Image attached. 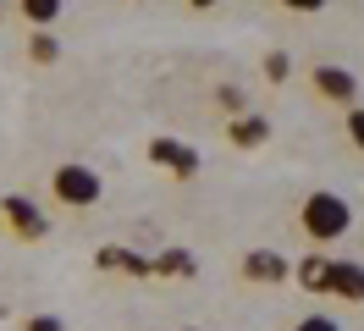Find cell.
Instances as JSON below:
<instances>
[{"instance_id":"6da1fadb","label":"cell","mask_w":364,"mask_h":331,"mask_svg":"<svg viewBox=\"0 0 364 331\" xmlns=\"http://www.w3.org/2000/svg\"><path fill=\"white\" fill-rule=\"evenodd\" d=\"M298 226H304V238L309 243H342L353 232V204L331 188H315V194L298 204Z\"/></svg>"},{"instance_id":"7a4b0ae2","label":"cell","mask_w":364,"mask_h":331,"mask_svg":"<svg viewBox=\"0 0 364 331\" xmlns=\"http://www.w3.org/2000/svg\"><path fill=\"white\" fill-rule=\"evenodd\" d=\"M50 199H55L61 210H94V204L105 199V182H100L94 166L67 160V166H55V172H50Z\"/></svg>"},{"instance_id":"3957f363","label":"cell","mask_w":364,"mask_h":331,"mask_svg":"<svg viewBox=\"0 0 364 331\" xmlns=\"http://www.w3.org/2000/svg\"><path fill=\"white\" fill-rule=\"evenodd\" d=\"M298 276L309 287H320V293H331V298L364 304V265H353V260H309Z\"/></svg>"},{"instance_id":"277c9868","label":"cell","mask_w":364,"mask_h":331,"mask_svg":"<svg viewBox=\"0 0 364 331\" xmlns=\"http://www.w3.org/2000/svg\"><path fill=\"white\" fill-rule=\"evenodd\" d=\"M0 226H6L11 238H23V243H39V238L50 232V216L33 204V199L6 194V199H0Z\"/></svg>"},{"instance_id":"5b68a950","label":"cell","mask_w":364,"mask_h":331,"mask_svg":"<svg viewBox=\"0 0 364 331\" xmlns=\"http://www.w3.org/2000/svg\"><path fill=\"white\" fill-rule=\"evenodd\" d=\"M309 83H315V100H326V105H337V110L359 105V78L337 61H320L315 72H309Z\"/></svg>"},{"instance_id":"8992f818","label":"cell","mask_w":364,"mask_h":331,"mask_svg":"<svg viewBox=\"0 0 364 331\" xmlns=\"http://www.w3.org/2000/svg\"><path fill=\"white\" fill-rule=\"evenodd\" d=\"M243 276H249V282H282V276H287V260H282V254H265V248H249V254H243Z\"/></svg>"},{"instance_id":"52a82bcc","label":"cell","mask_w":364,"mask_h":331,"mask_svg":"<svg viewBox=\"0 0 364 331\" xmlns=\"http://www.w3.org/2000/svg\"><path fill=\"white\" fill-rule=\"evenodd\" d=\"M149 154H155V160H166V172H177V177H193V172H199V154L188 149V144H171V138H160Z\"/></svg>"},{"instance_id":"ba28073f","label":"cell","mask_w":364,"mask_h":331,"mask_svg":"<svg viewBox=\"0 0 364 331\" xmlns=\"http://www.w3.org/2000/svg\"><path fill=\"white\" fill-rule=\"evenodd\" d=\"M61 11H67V0H17V17H23L28 28H55Z\"/></svg>"},{"instance_id":"9c48e42d","label":"cell","mask_w":364,"mask_h":331,"mask_svg":"<svg viewBox=\"0 0 364 331\" xmlns=\"http://www.w3.org/2000/svg\"><path fill=\"white\" fill-rule=\"evenodd\" d=\"M265 138H271V122H259V116H237L232 122V144H243V149L265 144Z\"/></svg>"},{"instance_id":"30bf717a","label":"cell","mask_w":364,"mask_h":331,"mask_svg":"<svg viewBox=\"0 0 364 331\" xmlns=\"http://www.w3.org/2000/svg\"><path fill=\"white\" fill-rule=\"evenodd\" d=\"M28 56H33V61L45 66V61H55V56H61V44H55V39H50V33H45V28H39V33L28 39Z\"/></svg>"},{"instance_id":"8fae6325","label":"cell","mask_w":364,"mask_h":331,"mask_svg":"<svg viewBox=\"0 0 364 331\" xmlns=\"http://www.w3.org/2000/svg\"><path fill=\"white\" fill-rule=\"evenodd\" d=\"M342 132H348V144L364 154V105H348V122H342Z\"/></svg>"},{"instance_id":"7c38bea8","label":"cell","mask_w":364,"mask_h":331,"mask_svg":"<svg viewBox=\"0 0 364 331\" xmlns=\"http://www.w3.org/2000/svg\"><path fill=\"white\" fill-rule=\"evenodd\" d=\"M293 331H342V320H337V315H304Z\"/></svg>"},{"instance_id":"4fadbf2b","label":"cell","mask_w":364,"mask_h":331,"mask_svg":"<svg viewBox=\"0 0 364 331\" xmlns=\"http://www.w3.org/2000/svg\"><path fill=\"white\" fill-rule=\"evenodd\" d=\"M265 78H271V83H282V78H287V56H282V50H276V56H265Z\"/></svg>"},{"instance_id":"5bb4252c","label":"cell","mask_w":364,"mask_h":331,"mask_svg":"<svg viewBox=\"0 0 364 331\" xmlns=\"http://www.w3.org/2000/svg\"><path fill=\"white\" fill-rule=\"evenodd\" d=\"M276 6H282V11H326L331 0H276Z\"/></svg>"},{"instance_id":"9a60e30c","label":"cell","mask_w":364,"mask_h":331,"mask_svg":"<svg viewBox=\"0 0 364 331\" xmlns=\"http://www.w3.org/2000/svg\"><path fill=\"white\" fill-rule=\"evenodd\" d=\"M23 331H67V326H61V320H55V315H33V320H28Z\"/></svg>"},{"instance_id":"2e32d148","label":"cell","mask_w":364,"mask_h":331,"mask_svg":"<svg viewBox=\"0 0 364 331\" xmlns=\"http://www.w3.org/2000/svg\"><path fill=\"white\" fill-rule=\"evenodd\" d=\"M188 6H193V11H215L221 0H188Z\"/></svg>"}]
</instances>
